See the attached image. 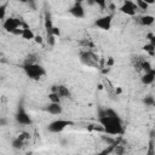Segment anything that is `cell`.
Wrapping results in <instances>:
<instances>
[{"label":"cell","mask_w":155,"mask_h":155,"mask_svg":"<svg viewBox=\"0 0 155 155\" xmlns=\"http://www.w3.org/2000/svg\"><path fill=\"white\" fill-rule=\"evenodd\" d=\"M8 125V119L6 116H0V127H5Z\"/></svg>","instance_id":"27"},{"label":"cell","mask_w":155,"mask_h":155,"mask_svg":"<svg viewBox=\"0 0 155 155\" xmlns=\"http://www.w3.org/2000/svg\"><path fill=\"white\" fill-rule=\"evenodd\" d=\"M69 12H70V15H71L73 17H75V18H78V19L85 17V8H84V6H82V4H81L80 1L74 2V5L70 7Z\"/></svg>","instance_id":"10"},{"label":"cell","mask_w":155,"mask_h":155,"mask_svg":"<svg viewBox=\"0 0 155 155\" xmlns=\"http://www.w3.org/2000/svg\"><path fill=\"white\" fill-rule=\"evenodd\" d=\"M48 99H50V103H61V98L58 97V94L57 93H54V92H50L48 93Z\"/></svg>","instance_id":"22"},{"label":"cell","mask_w":155,"mask_h":155,"mask_svg":"<svg viewBox=\"0 0 155 155\" xmlns=\"http://www.w3.org/2000/svg\"><path fill=\"white\" fill-rule=\"evenodd\" d=\"M143 103L145 104V107H154L155 104V99L153 96H145L143 98Z\"/></svg>","instance_id":"21"},{"label":"cell","mask_w":155,"mask_h":155,"mask_svg":"<svg viewBox=\"0 0 155 155\" xmlns=\"http://www.w3.org/2000/svg\"><path fill=\"white\" fill-rule=\"evenodd\" d=\"M73 121L70 120H64V119H57L51 121L47 125V131L51 133H61L63 130H65L68 126H71Z\"/></svg>","instance_id":"5"},{"label":"cell","mask_w":155,"mask_h":155,"mask_svg":"<svg viewBox=\"0 0 155 155\" xmlns=\"http://www.w3.org/2000/svg\"><path fill=\"white\" fill-rule=\"evenodd\" d=\"M17 138H18L19 140H22V142L27 143V140H29V138H30V134H29L28 132H22L21 134H18V136H17Z\"/></svg>","instance_id":"25"},{"label":"cell","mask_w":155,"mask_h":155,"mask_svg":"<svg viewBox=\"0 0 155 155\" xmlns=\"http://www.w3.org/2000/svg\"><path fill=\"white\" fill-rule=\"evenodd\" d=\"M51 92L57 93L61 99H63V98H71L70 90L67 86H64V85H53L51 87Z\"/></svg>","instance_id":"9"},{"label":"cell","mask_w":155,"mask_h":155,"mask_svg":"<svg viewBox=\"0 0 155 155\" xmlns=\"http://www.w3.org/2000/svg\"><path fill=\"white\" fill-rule=\"evenodd\" d=\"M27 28L28 25L24 23V22H22L19 18H17V17H8V18H6L5 21H4V23H2V28L6 30V31H8V33H13L15 34V31H17L18 29H21V28Z\"/></svg>","instance_id":"4"},{"label":"cell","mask_w":155,"mask_h":155,"mask_svg":"<svg viewBox=\"0 0 155 155\" xmlns=\"http://www.w3.org/2000/svg\"><path fill=\"white\" fill-rule=\"evenodd\" d=\"M44 110L51 115H61L63 113V108H62L61 103H48L45 105Z\"/></svg>","instance_id":"11"},{"label":"cell","mask_w":155,"mask_h":155,"mask_svg":"<svg viewBox=\"0 0 155 155\" xmlns=\"http://www.w3.org/2000/svg\"><path fill=\"white\" fill-rule=\"evenodd\" d=\"M98 122L102 126L103 131L111 136L124 134L125 128L122 124V119L119 113L111 108H104L98 110Z\"/></svg>","instance_id":"1"},{"label":"cell","mask_w":155,"mask_h":155,"mask_svg":"<svg viewBox=\"0 0 155 155\" xmlns=\"http://www.w3.org/2000/svg\"><path fill=\"white\" fill-rule=\"evenodd\" d=\"M0 79H1V78H0Z\"/></svg>","instance_id":"29"},{"label":"cell","mask_w":155,"mask_h":155,"mask_svg":"<svg viewBox=\"0 0 155 155\" xmlns=\"http://www.w3.org/2000/svg\"><path fill=\"white\" fill-rule=\"evenodd\" d=\"M145 61V57L144 56H133L132 59H131V63L133 65V68L137 70V71H142V64L144 63Z\"/></svg>","instance_id":"14"},{"label":"cell","mask_w":155,"mask_h":155,"mask_svg":"<svg viewBox=\"0 0 155 155\" xmlns=\"http://www.w3.org/2000/svg\"><path fill=\"white\" fill-rule=\"evenodd\" d=\"M120 12L127 15V16H136V12H137V6L133 1H130V0H126L122 2V5L120 6Z\"/></svg>","instance_id":"8"},{"label":"cell","mask_w":155,"mask_h":155,"mask_svg":"<svg viewBox=\"0 0 155 155\" xmlns=\"http://www.w3.org/2000/svg\"><path fill=\"white\" fill-rule=\"evenodd\" d=\"M21 36H22L24 40H34L35 34L33 33V30H31L29 27H27V28H22Z\"/></svg>","instance_id":"15"},{"label":"cell","mask_w":155,"mask_h":155,"mask_svg":"<svg viewBox=\"0 0 155 155\" xmlns=\"http://www.w3.org/2000/svg\"><path fill=\"white\" fill-rule=\"evenodd\" d=\"M23 70L25 75L34 81H39L46 75L45 68L40 63H33V64H23Z\"/></svg>","instance_id":"2"},{"label":"cell","mask_w":155,"mask_h":155,"mask_svg":"<svg viewBox=\"0 0 155 155\" xmlns=\"http://www.w3.org/2000/svg\"><path fill=\"white\" fill-rule=\"evenodd\" d=\"M115 147H116V145H108L105 149H103V150H101L99 153H96V154H93V155H110L111 151L115 149Z\"/></svg>","instance_id":"19"},{"label":"cell","mask_w":155,"mask_h":155,"mask_svg":"<svg viewBox=\"0 0 155 155\" xmlns=\"http://www.w3.org/2000/svg\"><path fill=\"white\" fill-rule=\"evenodd\" d=\"M113 13H109V15H105V16H102L99 18H97L94 21V25L102 30H110L111 28V22H113Z\"/></svg>","instance_id":"7"},{"label":"cell","mask_w":155,"mask_h":155,"mask_svg":"<svg viewBox=\"0 0 155 155\" xmlns=\"http://www.w3.org/2000/svg\"><path fill=\"white\" fill-rule=\"evenodd\" d=\"M154 80H155V69L154 68L149 71H145L140 78V81L143 85H151L154 82Z\"/></svg>","instance_id":"13"},{"label":"cell","mask_w":155,"mask_h":155,"mask_svg":"<svg viewBox=\"0 0 155 155\" xmlns=\"http://www.w3.org/2000/svg\"><path fill=\"white\" fill-rule=\"evenodd\" d=\"M147 155H155V151H154V140H153V138H151L150 142H149V148H148Z\"/></svg>","instance_id":"26"},{"label":"cell","mask_w":155,"mask_h":155,"mask_svg":"<svg viewBox=\"0 0 155 155\" xmlns=\"http://www.w3.org/2000/svg\"><path fill=\"white\" fill-rule=\"evenodd\" d=\"M15 120H16L17 124H19L22 126H29V125L33 124L31 116L27 113V110L23 108V105H18L17 111L15 114Z\"/></svg>","instance_id":"6"},{"label":"cell","mask_w":155,"mask_h":155,"mask_svg":"<svg viewBox=\"0 0 155 155\" xmlns=\"http://www.w3.org/2000/svg\"><path fill=\"white\" fill-rule=\"evenodd\" d=\"M134 21H136L138 24L143 25V27H150V25L154 24L155 18H154V16H151V15H142V16L137 17Z\"/></svg>","instance_id":"12"},{"label":"cell","mask_w":155,"mask_h":155,"mask_svg":"<svg viewBox=\"0 0 155 155\" xmlns=\"http://www.w3.org/2000/svg\"><path fill=\"white\" fill-rule=\"evenodd\" d=\"M11 147H12L13 149H16V150H22V149H24L25 143L22 142V140H19V139L16 137L15 139H12V142H11Z\"/></svg>","instance_id":"16"},{"label":"cell","mask_w":155,"mask_h":155,"mask_svg":"<svg viewBox=\"0 0 155 155\" xmlns=\"http://www.w3.org/2000/svg\"><path fill=\"white\" fill-rule=\"evenodd\" d=\"M81 46H82V48H85V50H88V51H91L92 48H94V44L90 40V39H82L80 42H79Z\"/></svg>","instance_id":"17"},{"label":"cell","mask_w":155,"mask_h":155,"mask_svg":"<svg viewBox=\"0 0 155 155\" xmlns=\"http://www.w3.org/2000/svg\"><path fill=\"white\" fill-rule=\"evenodd\" d=\"M79 59L84 65L91 67V68H97L99 65V58L98 56L88 50H82L79 52Z\"/></svg>","instance_id":"3"},{"label":"cell","mask_w":155,"mask_h":155,"mask_svg":"<svg viewBox=\"0 0 155 155\" xmlns=\"http://www.w3.org/2000/svg\"><path fill=\"white\" fill-rule=\"evenodd\" d=\"M34 40H35V42H38V44H41V42H42V38L39 36V35H35Z\"/></svg>","instance_id":"28"},{"label":"cell","mask_w":155,"mask_h":155,"mask_svg":"<svg viewBox=\"0 0 155 155\" xmlns=\"http://www.w3.org/2000/svg\"><path fill=\"white\" fill-rule=\"evenodd\" d=\"M136 6H137V10H142V11H147L148 10V7H149V5L144 1V0H137L136 2Z\"/></svg>","instance_id":"20"},{"label":"cell","mask_w":155,"mask_h":155,"mask_svg":"<svg viewBox=\"0 0 155 155\" xmlns=\"http://www.w3.org/2000/svg\"><path fill=\"white\" fill-rule=\"evenodd\" d=\"M38 54H35V53H30V54H28L27 57H25V59H24V64H33V63H38Z\"/></svg>","instance_id":"18"},{"label":"cell","mask_w":155,"mask_h":155,"mask_svg":"<svg viewBox=\"0 0 155 155\" xmlns=\"http://www.w3.org/2000/svg\"><path fill=\"white\" fill-rule=\"evenodd\" d=\"M7 2H5V4H1L0 5V21L1 19H5V17H6V10H7Z\"/></svg>","instance_id":"24"},{"label":"cell","mask_w":155,"mask_h":155,"mask_svg":"<svg viewBox=\"0 0 155 155\" xmlns=\"http://www.w3.org/2000/svg\"><path fill=\"white\" fill-rule=\"evenodd\" d=\"M143 50L145 51V52H148L150 56H154V52H155V45H153V44H147V45H144L143 46Z\"/></svg>","instance_id":"23"}]
</instances>
